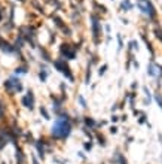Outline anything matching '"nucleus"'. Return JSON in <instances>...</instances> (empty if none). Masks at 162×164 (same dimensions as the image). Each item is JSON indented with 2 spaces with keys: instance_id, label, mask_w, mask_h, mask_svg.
Wrapping results in <instances>:
<instances>
[{
  "instance_id": "obj_1",
  "label": "nucleus",
  "mask_w": 162,
  "mask_h": 164,
  "mask_svg": "<svg viewBox=\"0 0 162 164\" xmlns=\"http://www.w3.org/2000/svg\"><path fill=\"white\" fill-rule=\"evenodd\" d=\"M71 131V125L67 118H57L52 125V136L55 139H66Z\"/></svg>"
},
{
  "instance_id": "obj_2",
  "label": "nucleus",
  "mask_w": 162,
  "mask_h": 164,
  "mask_svg": "<svg viewBox=\"0 0 162 164\" xmlns=\"http://www.w3.org/2000/svg\"><path fill=\"white\" fill-rule=\"evenodd\" d=\"M5 88L8 90L9 93H19V91H22V84H21V81L17 78H9L6 82H5Z\"/></svg>"
},
{
  "instance_id": "obj_3",
  "label": "nucleus",
  "mask_w": 162,
  "mask_h": 164,
  "mask_svg": "<svg viewBox=\"0 0 162 164\" xmlns=\"http://www.w3.org/2000/svg\"><path fill=\"white\" fill-rule=\"evenodd\" d=\"M137 5H138V8L143 11V14L146 15H149V17H153V6L150 5V2L149 0H137Z\"/></svg>"
},
{
  "instance_id": "obj_4",
  "label": "nucleus",
  "mask_w": 162,
  "mask_h": 164,
  "mask_svg": "<svg viewBox=\"0 0 162 164\" xmlns=\"http://www.w3.org/2000/svg\"><path fill=\"white\" fill-rule=\"evenodd\" d=\"M21 103L24 104L26 107H28V109H33V107H34V95H33V93H31V91H28L27 95L22 97Z\"/></svg>"
},
{
  "instance_id": "obj_5",
  "label": "nucleus",
  "mask_w": 162,
  "mask_h": 164,
  "mask_svg": "<svg viewBox=\"0 0 162 164\" xmlns=\"http://www.w3.org/2000/svg\"><path fill=\"white\" fill-rule=\"evenodd\" d=\"M8 142H9V139H8L6 131H5V130H0V151L8 145Z\"/></svg>"
},
{
  "instance_id": "obj_6",
  "label": "nucleus",
  "mask_w": 162,
  "mask_h": 164,
  "mask_svg": "<svg viewBox=\"0 0 162 164\" xmlns=\"http://www.w3.org/2000/svg\"><path fill=\"white\" fill-rule=\"evenodd\" d=\"M17 161L18 164H24V161H26V157L21 152V149H17Z\"/></svg>"
},
{
  "instance_id": "obj_7",
  "label": "nucleus",
  "mask_w": 162,
  "mask_h": 164,
  "mask_svg": "<svg viewBox=\"0 0 162 164\" xmlns=\"http://www.w3.org/2000/svg\"><path fill=\"white\" fill-rule=\"evenodd\" d=\"M40 113H43L45 120H49V115H48V112H46V109H45V107H40Z\"/></svg>"
},
{
  "instance_id": "obj_8",
  "label": "nucleus",
  "mask_w": 162,
  "mask_h": 164,
  "mask_svg": "<svg viewBox=\"0 0 162 164\" xmlns=\"http://www.w3.org/2000/svg\"><path fill=\"white\" fill-rule=\"evenodd\" d=\"M15 72H17V73H27V67H18Z\"/></svg>"
},
{
  "instance_id": "obj_9",
  "label": "nucleus",
  "mask_w": 162,
  "mask_h": 164,
  "mask_svg": "<svg viewBox=\"0 0 162 164\" xmlns=\"http://www.w3.org/2000/svg\"><path fill=\"white\" fill-rule=\"evenodd\" d=\"M156 100H158V103L162 106V97H161V95H158V97H156Z\"/></svg>"
},
{
  "instance_id": "obj_10",
  "label": "nucleus",
  "mask_w": 162,
  "mask_h": 164,
  "mask_svg": "<svg viewBox=\"0 0 162 164\" xmlns=\"http://www.w3.org/2000/svg\"><path fill=\"white\" fill-rule=\"evenodd\" d=\"M86 124H88V125H94V121H92V120H86Z\"/></svg>"
},
{
  "instance_id": "obj_11",
  "label": "nucleus",
  "mask_w": 162,
  "mask_h": 164,
  "mask_svg": "<svg viewBox=\"0 0 162 164\" xmlns=\"http://www.w3.org/2000/svg\"><path fill=\"white\" fill-rule=\"evenodd\" d=\"M0 116H3V106L0 104Z\"/></svg>"
}]
</instances>
